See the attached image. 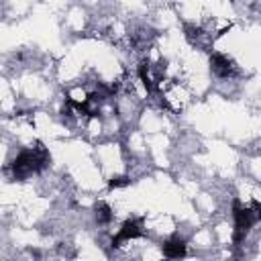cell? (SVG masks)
Listing matches in <instances>:
<instances>
[{
    "label": "cell",
    "mask_w": 261,
    "mask_h": 261,
    "mask_svg": "<svg viewBox=\"0 0 261 261\" xmlns=\"http://www.w3.org/2000/svg\"><path fill=\"white\" fill-rule=\"evenodd\" d=\"M49 161H51V155L49 151L37 143L35 147H24L20 149L8 163V171H10V177L14 181H24L29 179L31 175H37L41 171H45L49 167Z\"/></svg>",
    "instance_id": "cell-1"
},
{
    "label": "cell",
    "mask_w": 261,
    "mask_h": 261,
    "mask_svg": "<svg viewBox=\"0 0 261 261\" xmlns=\"http://www.w3.org/2000/svg\"><path fill=\"white\" fill-rule=\"evenodd\" d=\"M261 220V204L253 200L251 204H243L239 198L232 200V241L239 245L247 239L253 226Z\"/></svg>",
    "instance_id": "cell-2"
},
{
    "label": "cell",
    "mask_w": 261,
    "mask_h": 261,
    "mask_svg": "<svg viewBox=\"0 0 261 261\" xmlns=\"http://www.w3.org/2000/svg\"><path fill=\"white\" fill-rule=\"evenodd\" d=\"M210 71L220 80V82H234L239 75V65L224 53L212 51L210 53Z\"/></svg>",
    "instance_id": "cell-3"
},
{
    "label": "cell",
    "mask_w": 261,
    "mask_h": 261,
    "mask_svg": "<svg viewBox=\"0 0 261 261\" xmlns=\"http://www.w3.org/2000/svg\"><path fill=\"white\" fill-rule=\"evenodd\" d=\"M143 234H145V222H143V218L133 216V218H126V220L120 224V228H118V232L112 237L110 245H112V247H120L122 243L137 241V239H141Z\"/></svg>",
    "instance_id": "cell-4"
},
{
    "label": "cell",
    "mask_w": 261,
    "mask_h": 261,
    "mask_svg": "<svg viewBox=\"0 0 261 261\" xmlns=\"http://www.w3.org/2000/svg\"><path fill=\"white\" fill-rule=\"evenodd\" d=\"M161 251H163V255H165V257H169V259L186 257V255H188V243H186V239H184V237L173 234V237H169V239H165V241H163Z\"/></svg>",
    "instance_id": "cell-5"
},
{
    "label": "cell",
    "mask_w": 261,
    "mask_h": 261,
    "mask_svg": "<svg viewBox=\"0 0 261 261\" xmlns=\"http://www.w3.org/2000/svg\"><path fill=\"white\" fill-rule=\"evenodd\" d=\"M94 218H96V224H100V226H108V224L114 220V210L110 208V204H106V202H98L96 208H94Z\"/></svg>",
    "instance_id": "cell-6"
}]
</instances>
